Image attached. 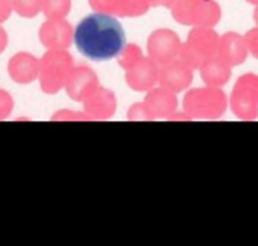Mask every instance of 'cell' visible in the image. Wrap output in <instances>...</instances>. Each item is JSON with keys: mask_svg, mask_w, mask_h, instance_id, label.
<instances>
[{"mask_svg": "<svg viewBox=\"0 0 258 246\" xmlns=\"http://www.w3.org/2000/svg\"><path fill=\"white\" fill-rule=\"evenodd\" d=\"M125 30L109 14H90L76 27L74 44L83 56L105 61L118 56L125 48Z\"/></svg>", "mask_w": 258, "mask_h": 246, "instance_id": "cell-1", "label": "cell"}]
</instances>
